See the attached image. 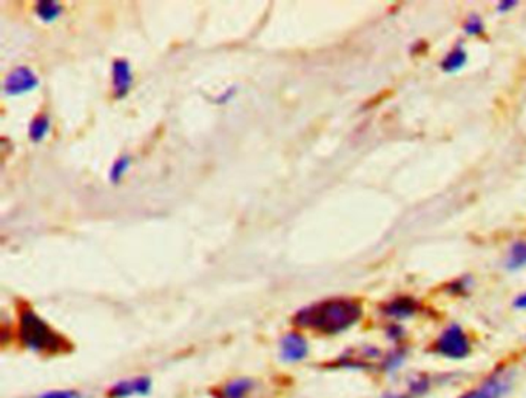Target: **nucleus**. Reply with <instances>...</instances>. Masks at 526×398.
Instances as JSON below:
<instances>
[{
    "instance_id": "f257e3e1",
    "label": "nucleus",
    "mask_w": 526,
    "mask_h": 398,
    "mask_svg": "<svg viewBox=\"0 0 526 398\" xmlns=\"http://www.w3.org/2000/svg\"><path fill=\"white\" fill-rule=\"evenodd\" d=\"M365 307L360 299L329 298L298 310L294 316L295 326L311 329L323 335H338L360 323Z\"/></svg>"
},
{
    "instance_id": "f03ea898",
    "label": "nucleus",
    "mask_w": 526,
    "mask_h": 398,
    "mask_svg": "<svg viewBox=\"0 0 526 398\" xmlns=\"http://www.w3.org/2000/svg\"><path fill=\"white\" fill-rule=\"evenodd\" d=\"M19 338L23 346L34 352L57 354L70 348L65 338L48 326L33 309L22 307L19 314Z\"/></svg>"
},
{
    "instance_id": "7ed1b4c3",
    "label": "nucleus",
    "mask_w": 526,
    "mask_h": 398,
    "mask_svg": "<svg viewBox=\"0 0 526 398\" xmlns=\"http://www.w3.org/2000/svg\"><path fill=\"white\" fill-rule=\"evenodd\" d=\"M517 376L514 366L502 363L455 398H511L517 386Z\"/></svg>"
},
{
    "instance_id": "20e7f679",
    "label": "nucleus",
    "mask_w": 526,
    "mask_h": 398,
    "mask_svg": "<svg viewBox=\"0 0 526 398\" xmlns=\"http://www.w3.org/2000/svg\"><path fill=\"white\" fill-rule=\"evenodd\" d=\"M429 350L440 359L463 361L471 357L474 344L465 327L460 326L459 323H449L448 326H444L438 332L437 337L434 338Z\"/></svg>"
},
{
    "instance_id": "39448f33",
    "label": "nucleus",
    "mask_w": 526,
    "mask_h": 398,
    "mask_svg": "<svg viewBox=\"0 0 526 398\" xmlns=\"http://www.w3.org/2000/svg\"><path fill=\"white\" fill-rule=\"evenodd\" d=\"M384 350L374 344H363L358 348L346 349L343 354L338 355L333 361V368L352 369V371L378 372Z\"/></svg>"
},
{
    "instance_id": "423d86ee",
    "label": "nucleus",
    "mask_w": 526,
    "mask_h": 398,
    "mask_svg": "<svg viewBox=\"0 0 526 398\" xmlns=\"http://www.w3.org/2000/svg\"><path fill=\"white\" fill-rule=\"evenodd\" d=\"M442 378L444 376H432L429 372H416L406 376L401 387L384 391L382 398H427Z\"/></svg>"
},
{
    "instance_id": "0eeeda50",
    "label": "nucleus",
    "mask_w": 526,
    "mask_h": 398,
    "mask_svg": "<svg viewBox=\"0 0 526 398\" xmlns=\"http://www.w3.org/2000/svg\"><path fill=\"white\" fill-rule=\"evenodd\" d=\"M421 309H423V306L418 299L410 297V295H399V297H393V298L384 301L380 306V314L386 320L403 323V321L418 316Z\"/></svg>"
},
{
    "instance_id": "6e6552de",
    "label": "nucleus",
    "mask_w": 526,
    "mask_h": 398,
    "mask_svg": "<svg viewBox=\"0 0 526 398\" xmlns=\"http://www.w3.org/2000/svg\"><path fill=\"white\" fill-rule=\"evenodd\" d=\"M410 349L408 344H399L384 350L378 374H383L388 378L397 376L403 368H405L408 359H410Z\"/></svg>"
},
{
    "instance_id": "1a4fd4ad",
    "label": "nucleus",
    "mask_w": 526,
    "mask_h": 398,
    "mask_svg": "<svg viewBox=\"0 0 526 398\" xmlns=\"http://www.w3.org/2000/svg\"><path fill=\"white\" fill-rule=\"evenodd\" d=\"M39 85V79L27 66H19L6 78L5 91L8 94H23Z\"/></svg>"
},
{
    "instance_id": "9d476101",
    "label": "nucleus",
    "mask_w": 526,
    "mask_h": 398,
    "mask_svg": "<svg viewBox=\"0 0 526 398\" xmlns=\"http://www.w3.org/2000/svg\"><path fill=\"white\" fill-rule=\"evenodd\" d=\"M309 354V344L303 335L297 332H290L281 340V355L286 361L295 363L305 359Z\"/></svg>"
},
{
    "instance_id": "9b49d317",
    "label": "nucleus",
    "mask_w": 526,
    "mask_h": 398,
    "mask_svg": "<svg viewBox=\"0 0 526 398\" xmlns=\"http://www.w3.org/2000/svg\"><path fill=\"white\" fill-rule=\"evenodd\" d=\"M113 91L116 98H124L134 83L132 76V66L125 59H116L113 62Z\"/></svg>"
},
{
    "instance_id": "f8f14e48",
    "label": "nucleus",
    "mask_w": 526,
    "mask_h": 398,
    "mask_svg": "<svg viewBox=\"0 0 526 398\" xmlns=\"http://www.w3.org/2000/svg\"><path fill=\"white\" fill-rule=\"evenodd\" d=\"M150 391V380L145 376H139L134 380H125V382H119L108 391V395L111 398H125L134 394L139 395H145Z\"/></svg>"
},
{
    "instance_id": "ddd939ff",
    "label": "nucleus",
    "mask_w": 526,
    "mask_h": 398,
    "mask_svg": "<svg viewBox=\"0 0 526 398\" xmlns=\"http://www.w3.org/2000/svg\"><path fill=\"white\" fill-rule=\"evenodd\" d=\"M466 62H468V53L461 45H457L444 55L440 66L444 73H457L466 65Z\"/></svg>"
},
{
    "instance_id": "4468645a",
    "label": "nucleus",
    "mask_w": 526,
    "mask_h": 398,
    "mask_svg": "<svg viewBox=\"0 0 526 398\" xmlns=\"http://www.w3.org/2000/svg\"><path fill=\"white\" fill-rule=\"evenodd\" d=\"M254 383L247 378H239L233 382L224 385V386L216 393L218 398H246V395L252 391Z\"/></svg>"
},
{
    "instance_id": "2eb2a0df",
    "label": "nucleus",
    "mask_w": 526,
    "mask_h": 398,
    "mask_svg": "<svg viewBox=\"0 0 526 398\" xmlns=\"http://www.w3.org/2000/svg\"><path fill=\"white\" fill-rule=\"evenodd\" d=\"M504 265L511 272L521 271L526 267V241H517L511 246Z\"/></svg>"
},
{
    "instance_id": "dca6fc26",
    "label": "nucleus",
    "mask_w": 526,
    "mask_h": 398,
    "mask_svg": "<svg viewBox=\"0 0 526 398\" xmlns=\"http://www.w3.org/2000/svg\"><path fill=\"white\" fill-rule=\"evenodd\" d=\"M384 338L388 340L392 346H399V344H406V338H408V331L403 326V323H393L389 321L388 324L384 326Z\"/></svg>"
},
{
    "instance_id": "f3484780",
    "label": "nucleus",
    "mask_w": 526,
    "mask_h": 398,
    "mask_svg": "<svg viewBox=\"0 0 526 398\" xmlns=\"http://www.w3.org/2000/svg\"><path fill=\"white\" fill-rule=\"evenodd\" d=\"M62 13V6L57 2H50V0H42L36 4V14L39 16L40 21L44 22H51L55 21L56 17Z\"/></svg>"
},
{
    "instance_id": "a211bd4d",
    "label": "nucleus",
    "mask_w": 526,
    "mask_h": 398,
    "mask_svg": "<svg viewBox=\"0 0 526 398\" xmlns=\"http://www.w3.org/2000/svg\"><path fill=\"white\" fill-rule=\"evenodd\" d=\"M48 130H50V117L47 115H39L30 124V138L33 139L34 143H40L47 136Z\"/></svg>"
},
{
    "instance_id": "6ab92c4d",
    "label": "nucleus",
    "mask_w": 526,
    "mask_h": 398,
    "mask_svg": "<svg viewBox=\"0 0 526 398\" xmlns=\"http://www.w3.org/2000/svg\"><path fill=\"white\" fill-rule=\"evenodd\" d=\"M472 286H474V280L471 277H460L454 281L449 282L446 286V292L453 297H465L471 292Z\"/></svg>"
},
{
    "instance_id": "aec40b11",
    "label": "nucleus",
    "mask_w": 526,
    "mask_h": 398,
    "mask_svg": "<svg viewBox=\"0 0 526 398\" xmlns=\"http://www.w3.org/2000/svg\"><path fill=\"white\" fill-rule=\"evenodd\" d=\"M128 167H130V158L128 156H121L119 160H115L110 169L111 183H119L122 177L127 172Z\"/></svg>"
},
{
    "instance_id": "412c9836",
    "label": "nucleus",
    "mask_w": 526,
    "mask_h": 398,
    "mask_svg": "<svg viewBox=\"0 0 526 398\" xmlns=\"http://www.w3.org/2000/svg\"><path fill=\"white\" fill-rule=\"evenodd\" d=\"M463 30L468 36H480L485 33V23L477 14H471L463 23Z\"/></svg>"
},
{
    "instance_id": "4be33fe9",
    "label": "nucleus",
    "mask_w": 526,
    "mask_h": 398,
    "mask_svg": "<svg viewBox=\"0 0 526 398\" xmlns=\"http://www.w3.org/2000/svg\"><path fill=\"white\" fill-rule=\"evenodd\" d=\"M40 398H79V395L73 391H51V393L44 394Z\"/></svg>"
},
{
    "instance_id": "5701e85b",
    "label": "nucleus",
    "mask_w": 526,
    "mask_h": 398,
    "mask_svg": "<svg viewBox=\"0 0 526 398\" xmlns=\"http://www.w3.org/2000/svg\"><path fill=\"white\" fill-rule=\"evenodd\" d=\"M513 307L515 310H526V290L519 293L514 299H513Z\"/></svg>"
},
{
    "instance_id": "b1692460",
    "label": "nucleus",
    "mask_w": 526,
    "mask_h": 398,
    "mask_svg": "<svg viewBox=\"0 0 526 398\" xmlns=\"http://www.w3.org/2000/svg\"><path fill=\"white\" fill-rule=\"evenodd\" d=\"M515 5H517V2H515V0H504V2H499V5H497V12L510 13L511 10H514Z\"/></svg>"
}]
</instances>
